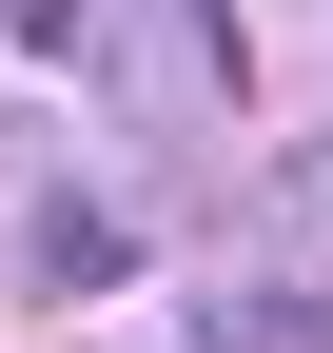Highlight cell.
<instances>
[{"label":"cell","mask_w":333,"mask_h":353,"mask_svg":"<svg viewBox=\"0 0 333 353\" xmlns=\"http://www.w3.org/2000/svg\"><path fill=\"white\" fill-rule=\"evenodd\" d=\"M98 39H118V59H98L118 118H138V99L157 118H216L235 99V0H98Z\"/></svg>","instance_id":"cell-1"},{"label":"cell","mask_w":333,"mask_h":353,"mask_svg":"<svg viewBox=\"0 0 333 353\" xmlns=\"http://www.w3.org/2000/svg\"><path fill=\"white\" fill-rule=\"evenodd\" d=\"M138 236H157V216L78 196V176H59V196H20V275H39V294H98V275H138Z\"/></svg>","instance_id":"cell-2"},{"label":"cell","mask_w":333,"mask_h":353,"mask_svg":"<svg viewBox=\"0 0 333 353\" xmlns=\"http://www.w3.org/2000/svg\"><path fill=\"white\" fill-rule=\"evenodd\" d=\"M196 353H333V275H294V255L275 275H216L196 294Z\"/></svg>","instance_id":"cell-3"},{"label":"cell","mask_w":333,"mask_h":353,"mask_svg":"<svg viewBox=\"0 0 333 353\" xmlns=\"http://www.w3.org/2000/svg\"><path fill=\"white\" fill-rule=\"evenodd\" d=\"M275 236H294V255H333V138H294V157H275Z\"/></svg>","instance_id":"cell-4"},{"label":"cell","mask_w":333,"mask_h":353,"mask_svg":"<svg viewBox=\"0 0 333 353\" xmlns=\"http://www.w3.org/2000/svg\"><path fill=\"white\" fill-rule=\"evenodd\" d=\"M0 196H59V138H39L20 99H0Z\"/></svg>","instance_id":"cell-5"},{"label":"cell","mask_w":333,"mask_h":353,"mask_svg":"<svg viewBox=\"0 0 333 353\" xmlns=\"http://www.w3.org/2000/svg\"><path fill=\"white\" fill-rule=\"evenodd\" d=\"M138 353H177V334H138Z\"/></svg>","instance_id":"cell-6"}]
</instances>
